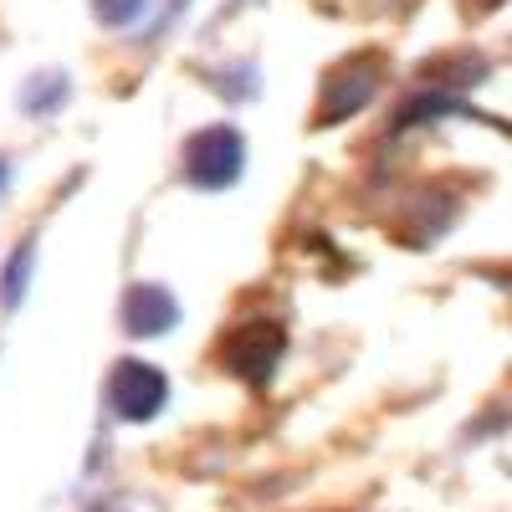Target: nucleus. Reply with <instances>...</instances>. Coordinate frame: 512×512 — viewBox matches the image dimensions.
I'll list each match as a JSON object with an SVG mask.
<instances>
[{"instance_id":"1","label":"nucleus","mask_w":512,"mask_h":512,"mask_svg":"<svg viewBox=\"0 0 512 512\" xmlns=\"http://www.w3.org/2000/svg\"><path fill=\"white\" fill-rule=\"evenodd\" d=\"M190 180L205 185V190H221L241 175V164H246V149H241V134L236 128H205V134H195L190 154Z\"/></svg>"},{"instance_id":"2","label":"nucleus","mask_w":512,"mask_h":512,"mask_svg":"<svg viewBox=\"0 0 512 512\" xmlns=\"http://www.w3.org/2000/svg\"><path fill=\"white\" fill-rule=\"evenodd\" d=\"M108 395H113V410H118L123 420H149V415L164 410L169 384H164V374L149 369V364H118Z\"/></svg>"},{"instance_id":"3","label":"nucleus","mask_w":512,"mask_h":512,"mask_svg":"<svg viewBox=\"0 0 512 512\" xmlns=\"http://www.w3.org/2000/svg\"><path fill=\"white\" fill-rule=\"evenodd\" d=\"M277 359H282V328H272V323H251V328H236L231 338H226V364L246 379H272V369H277Z\"/></svg>"},{"instance_id":"4","label":"nucleus","mask_w":512,"mask_h":512,"mask_svg":"<svg viewBox=\"0 0 512 512\" xmlns=\"http://www.w3.org/2000/svg\"><path fill=\"white\" fill-rule=\"evenodd\" d=\"M175 318H180V308H175V297H169L164 287H134L128 303H123V323H128V333H139V338L164 333Z\"/></svg>"},{"instance_id":"5","label":"nucleus","mask_w":512,"mask_h":512,"mask_svg":"<svg viewBox=\"0 0 512 512\" xmlns=\"http://www.w3.org/2000/svg\"><path fill=\"white\" fill-rule=\"evenodd\" d=\"M374 98V67L369 62H349V67H338L333 82H328V93H323V123L328 118H344L354 113L359 103Z\"/></svg>"},{"instance_id":"6","label":"nucleus","mask_w":512,"mask_h":512,"mask_svg":"<svg viewBox=\"0 0 512 512\" xmlns=\"http://www.w3.org/2000/svg\"><path fill=\"white\" fill-rule=\"evenodd\" d=\"M26 277H31V241H21V246H16V256L6 262V272H0V292H6V303H11V308L21 303Z\"/></svg>"},{"instance_id":"7","label":"nucleus","mask_w":512,"mask_h":512,"mask_svg":"<svg viewBox=\"0 0 512 512\" xmlns=\"http://www.w3.org/2000/svg\"><path fill=\"white\" fill-rule=\"evenodd\" d=\"M144 11V0H98V16L108 21V26H118V21H134Z\"/></svg>"},{"instance_id":"8","label":"nucleus","mask_w":512,"mask_h":512,"mask_svg":"<svg viewBox=\"0 0 512 512\" xmlns=\"http://www.w3.org/2000/svg\"><path fill=\"white\" fill-rule=\"evenodd\" d=\"M0 180H6V164H0Z\"/></svg>"}]
</instances>
